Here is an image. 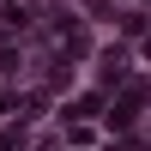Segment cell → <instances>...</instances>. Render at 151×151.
Here are the masks:
<instances>
[{
	"mask_svg": "<svg viewBox=\"0 0 151 151\" xmlns=\"http://www.w3.org/2000/svg\"><path fill=\"white\" fill-rule=\"evenodd\" d=\"M24 145V127H6V133H0V151H18Z\"/></svg>",
	"mask_w": 151,
	"mask_h": 151,
	"instance_id": "6da1fadb",
	"label": "cell"
}]
</instances>
